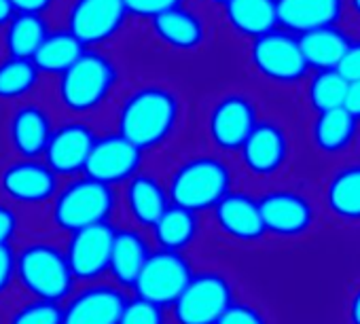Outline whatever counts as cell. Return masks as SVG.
I'll return each mask as SVG.
<instances>
[{"label":"cell","instance_id":"obj_33","mask_svg":"<svg viewBox=\"0 0 360 324\" xmlns=\"http://www.w3.org/2000/svg\"><path fill=\"white\" fill-rule=\"evenodd\" d=\"M7 324H62V305L30 299L9 313Z\"/></svg>","mask_w":360,"mask_h":324},{"label":"cell","instance_id":"obj_18","mask_svg":"<svg viewBox=\"0 0 360 324\" xmlns=\"http://www.w3.org/2000/svg\"><path fill=\"white\" fill-rule=\"evenodd\" d=\"M345 0H276L278 26L295 37L324 28L339 26Z\"/></svg>","mask_w":360,"mask_h":324},{"label":"cell","instance_id":"obj_35","mask_svg":"<svg viewBox=\"0 0 360 324\" xmlns=\"http://www.w3.org/2000/svg\"><path fill=\"white\" fill-rule=\"evenodd\" d=\"M125 9L129 15H138V18H157L169 9L183 7V0H123Z\"/></svg>","mask_w":360,"mask_h":324},{"label":"cell","instance_id":"obj_1","mask_svg":"<svg viewBox=\"0 0 360 324\" xmlns=\"http://www.w3.org/2000/svg\"><path fill=\"white\" fill-rule=\"evenodd\" d=\"M183 106L180 98L163 85L136 87L119 106L117 134L138 150L163 146L178 127Z\"/></svg>","mask_w":360,"mask_h":324},{"label":"cell","instance_id":"obj_31","mask_svg":"<svg viewBox=\"0 0 360 324\" xmlns=\"http://www.w3.org/2000/svg\"><path fill=\"white\" fill-rule=\"evenodd\" d=\"M41 81L32 60L7 58L0 62V100H22L30 96Z\"/></svg>","mask_w":360,"mask_h":324},{"label":"cell","instance_id":"obj_25","mask_svg":"<svg viewBox=\"0 0 360 324\" xmlns=\"http://www.w3.org/2000/svg\"><path fill=\"white\" fill-rule=\"evenodd\" d=\"M150 233L159 250L185 252L200 235V216L198 212L169 204L159 221L150 227Z\"/></svg>","mask_w":360,"mask_h":324},{"label":"cell","instance_id":"obj_22","mask_svg":"<svg viewBox=\"0 0 360 324\" xmlns=\"http://www.w3.org/2000/svg\"><path fill=\"white\" fill-rule=\"evenodd\" d=\"M123 204L138 227L150 229L169 206V197L165 185L159 179L138 172L125 183Z\"/></svg>","mask_w":360,"mask_h":324},{"label":"cell","instance_id":"obj_3","mask_svg":"<svg viewBox=\"0 0 360 324\" xmlns=\"http://www.w3.org/2000/svg\"><path fill=\"white\" fill-rule=\"evenodd\" d=\"M117 210V193L87 176H77L58 189L51 200L49 219L51 225L62 233H77L81 229L110 223Z\"/></svg>","mask_w":360,"mask_h":324},{"label":"cell","instance_id":"obj_23","mask_svg":"<svg viewBox=\"0 0 360 324\" xmlns=\"http://www.w3.org/2000/svg\"><path fill=\"white\" fill-rule=\"evenodd\" d=\"M157 39L178 51H193L206 41V26L202 18L189 9L176 7L150 20Z\"/></svg>","mask_w":360,"mask_h":324},{"label":"cell","instance_id":"obj_27","mask_svg":"<svg viewBox=\"0 0 360 324\" xmlns=\"http://www.w3.org/2000/svg\"><path fill=\"white\" fill-rule=\"evenodd\" d=\"M85 53V47L68 32L58 30L49 32L37 53L32 56V64L41 74H64L81 56Z\"/></svg>","mask_w":360,"mask_h":324},{"label":"cell","instance_id":"obj_43","mask_svg":"<svg viewBox=\"0 0 360 324\" xmlns=\"http://www.w3.org/2000/svg\"><path fill=\"white\" fill-rule=\"evenodd\" d=\"M349 318H352V322L354 324H360V288H358V292L354 294V299H352V305H349Z\"/></svg>","mask_w":360,"mask_h":324},{"label":"cell","instance_id":"obj_32","mask_svg":"<svg viewBox=\"0 0 360 324\" xmlns=\"http://www.w3.org/2000/svg\"><path fill=\"white\" fill-rule=\"evenodd\" d=\"M345 91H347V81L337 70H316V74L307 85L309 104L318 112L343 108Z\"/></svg>","mask_w":360,"mask_h":324},{"label":"cell","instance_id":"obj_34","mask_svg":"<svg viewBox=\"0 0 360 324\" xmlns=\"http://www.w3.org/2000/svg\"><path fill=\"white\" fill-rule=\"evenodd\" d=\"M117 324H167L165 309L144 299H127Z\"/></svg>","mask_w":360,"mask_h":324},{"label":"cell","instance_id":"obj_26","mask_svg":"<svg viewBox=\"0 0 360 324\" xmlns=\"http://www.w3.org/2000/svg\"><path fill=\"white\" fill-rule=\"evenodd\" d=\"M225 20L246 39H259L278 28L276 0H227Z\"/></svg>","mask_w":360,"mask_h":324},{"label":"cell","instance_id":"obj_30","mask_svg":"<svg viewBox=\"0 0 360 324\" xmlns=\"http://www.w3.org/2000/svg\"><path fill=\"white\" fill-rule=\"evenodd\" d=\"M328 208L347 221H360V166H349L337 172L326 191Z\"/></svg>","mask_w":360,"mask_h":324},{"label":"cell","instance_id":"obj_19","mask_svg":"<svg viewBox=\"0 0 360 324\" xmlns=\"http://www.w3.org/2000/svg\"><path fill=\"white\" fill-rule=\"evenodd\" d=\"M217 227L236 242H257L265 235L259 202L242 191H229L214 208Z\"/></svg>","mask_w":360,"mask_h":324},{"label":"cell","instance_id":"obj_5","mask_svg":"<svg viewBox=\"0 0 360 324\" xmlns=\"http://www.w3.org/2000/svg\"><path fill=\"white\" fill-rule=\"evenodd\" d=\"M117 83V64L106 53L85 49V53L64 74H60L58 100L75 115H89L110 98Z\"/></svg>","mask_w":360,"mask_h":324},{"label":"cell","instance_id":"obj_17","mask_svg":"<svg viewBox=\"0 0 360 324\" xmlns=\"http://www.w3.org/2000/svg\"><path fill=\"white\" fill-rule=\"evenodd\" d=\"M246 170L255 176H271L286 161L288 138L284 129L271 121H259L240 148Z\"/></svg>","mask_w":360,"mask_h":324},{"label":"cell","instance_id":"obj_44","mask_svg":"<svg viewBox=\"0 0 360 324\" xmlns=\"http://www.w3.org/2000/svg\"><path fill=\"white\" fill-rule=\"evenodd\" d=\"M347 7H349L352 15L360 20V0H347Z\"/></svg>","mask_w":360,"mask_h":324},{"label":"cell","instance_id":"obj_15","mask_svg":"<svg viewBox=\"0 0 360 324\" xmlns=\"http://www.w3.org/2000/svg\"><path fill=\"white\" fill-rule=\"evenodd\" d=\"M127 294L117 284L91 282L62 305V324H117Z\"/></svg>","mask_w":360,"mask_h":324},{"label":"cell","instance_id":"obj_42","mask_svg":"<svg viewBox=\"0 0 360 324\" xmlns=\"http://www.w3.org/2000/svg\"><path fill=\"white\" fill-rule=\"evenodd\" d=\"M13 15H15V11L9 0H0V26H7Z\"/></svg>","mask_w":360,"mask_h":324},{"label":"cell","instance_id":"obj_4","mask_svg":"<svg viewBox=\"0 0 360 324\" xmlns=\"http://www.w3.org/2000/svg\"><path fill=\"white\" fill-rule=\"evenodd\" d=\"M15 282L39 301L60 303L75 292L66 254L51 242H30L15 252Z\"/></svg>","mask_w":360,"mask_h":324},{"label":"cell","instance_id":"obj_29","mask_svg":"<svg viewBox=\"0 0 360 324\" xmlns=\"http://www.w3.org/2000/svg\"><path fill=\"white\" fill-rule=\"evenodd\" d=\"M5 28H7L5 47L9 58H22V60H32L41 43L49 34L43 15H30V13H15Z\"/></svg>","mask_w":360,"mask_h":324},{"label":"cell","instance_id":"obj_39","mask_svg":"<svg viewBox=\"0 0 360 324\" xmlns=\"http://www.w3.org/2000/svg\"><path fill=\"white\" fill-rule=\"evenodd\" d=\"M20 219L18 212L9 204H0V246H11L13 238L18 235Z\"/></svg>","mask_w":360,"mask_h":324},{"label":"cell","instance_id":"obj_21","mask_svg":"<svg viewBox=\"0 0 360 324\" xmlns=\"http://www.w3.org/2000/svg\"><path fill=\"white\" fill-rule=\"evenodd\" d=\"M148 240L131 227L115 229L112 250L108 261V276L119 288H131L138 280L146 259L150 257Z\"/></svg>","mask_w":360,"mask_h":324},{"label":"cell","instance_id":"obj_20","mask_svg":"<svg viewBox=\"0 0 360 324\" xmlns=\"http://www.w3.org/2000/svg\"><path fill=\"white\" fill-rule=\"evenodd\" d=\"M51 134V117L41 104H22L9 121V140L20 159H41Z\"/></svg>","mask_w":360,"mask_h":324},{"label":"cell","instance_id":"obj_7","mask_svg":"<svg viewBox=\"0 0 360 324\" xmlns=\"http://www.w3.org/2000/svg\"><path fill=\"white\" fill-rule=\"evenodd\" d=\"M193 263L185 252L153 250L146 259L131 290L138 299L155 303L163 309L172 307L193 276Z\"/></svg>","mask_w":360,"mask_h":324},{"label":"cell","instance_id":"obj_10","mask_svg":"<svg viewBox=\"0 0 360 324\" xmlns=\"http://www.w3.org/2000/svg\"><path fill=\"white\" fill-rule=\"evenodd\" d=\"M140 166L142 150H138L131 142L115 131L96 138L83 176L115 189L117 185H125L131 176H136L140 172Z\"/></svg>","mask_w":360,"mask_h":324},{"label":"cell","instance_id":"obj_11","mask_svg":"<svg viewBox=\"0 0 360 324\" xmlns=\"http://www.w3.org/2000/svg\"><path fill=\"white\" fill-rule=\"evenodd\" d=\"M127 15L123 0H75L68 9L66 30L83 47H96L110 41Z\"/></svg>","mask_w":360,"mask_h":324},{"label":"cell","instance_id":"obj_28","mask_svg":"<svg viewBox=\"0 0 360 324\" xmlns=\"http://www.w3.org/2000/svg\"><path fill=\"white\" fill-rule=\"evenodd\" d=\"M356 129L358 121L345 108H333L318 112L311 127V136L314 144L322 153H339L354 140Z\"/></svg>","mask_w":360,"mask_h":324},{"label":"cell","instance_id":"obj_16","mask_svg":"<svg viewBox=\"0 0 360 324\" xmlns=\"http://www.w3.org/2000/svg\"><path fill=\"white\" fill-rule=\"evenodd\" d=\"M257 202L265 233L292 238L305 233L314 223L311 204L295 191H269Z\"/></svg>","mask_w":360,"mask_h":324},{"label":"cell","instance_id":"obj_6","mask_svg":"<svg viewBox=\"0 0 360 324\" xmlns=\"http://www.w3.org/2000/svg\"><path fill=\"white\" fill-rule=\"evenodd\" d=\"M236 303L233 286L221 271L193 273L172 305L174 324H217Z\"/></svg>","mask_w":360,"mask_h":324},{"label":"cell","instance_id":"obj_8","mask_svg":"<svg viewBox=\"0 0 360 324\" xmlns=\"http://www.w3.org/2000/svg\"><path fill=\"white\" fill-rule=\"evenodd\" d=\"M250 62L263 79L280 85L297 83L309 70L297 37L278 28L252 41Z\"/></svg>","mask_w":360,"mask_h":324},{"label":"cell","instance_id":"obj_37","mask_svg":"<svg viewBox=\"0 0 360 324\" xmlns=\"http://www.w3.org/2000/svg\"><path fill=\"white\" fill-rule=\"evenodd\" d=\"M347 83H354V81H360V39L358 41H352L347 51L343 53L339 66L335 68Z\"/></svg>","mask_w":360,"mask_h":324},{"label":"cell","instance_id":"obj_9","mask_svg":"<svg viewBox=\"0 0 360 324\" xmlns=\"http://www.w3.org/2000/svg\"><path fill=\"white\" fill-rule=\"evenodd\" d=\"M60 189V179L43 159H15L0 172V195L20 206H45Z\"/></svg>","mask_w":360,"mask_h":324},{"label":"cell","instance_id":"obj_38","mask_svg":"<svg viewBox=\"0 0 360 324\" xmlns=\"http://www.w3.org/2000/svg\"><path fill=\"white\" fill-rule=\"evenodd\" d=\"M15 284V250L13 246H0V299Z\"/></svg>","mask_w":360,"mask_h":324},{"label":"cell","instance_id":"obj_41","mask_svg":"<svg viewBox=\"0 0 360 324\" xmlns=\"http://www.w3.org/2000/svg\"><path fill=\"white\" fill-rule=\"evenodd\" d=\"M343 108H345V110L356 119V121H360V81L347 83V91H345Z\"/></svg>","mask_w":360,"mask_h":324},{"label":"cell","instance_id":"obj_12","mask_svg":"<svg viewBox=\"0 0 360 324\" xmlns=\"http://www.w3.org/2000/svg\"><path fill=\"white\" fill-rule=\"evenodd\" d=\"M115 227L110 223L94 225L72 233L66 242L64 254L75 282H98L108 273Z\"/></svg>","mask_w":360,"mask_h":324},{"label":"cell","instance_id":"obj_13","mask_svg":"<svg viewBox=\"0 0 360 324\" xmlns=\"http://www.w3.org/2000/svg\"><path fill=\"white\" fill-rule=\"evenodd\" d=\"M257 123L255 102L244 93H227L208 112V136L217 148L233 153L242 148Z\"/></svg>","mask_w":360,"mask_h":324},{"label":"cell","instance_id":"obj_45","mask_svg":"<svg viewBox=\"0 0 360 324\" xmlns=\"http://www.w3.org/2000/svg\"><path fill=\"white\" fill-rule=\"evenodd\" d=\"M210 3H214V5H221V7H223V5L227 3V0H210Z\"/></svg>","mask_w":360,"mask_h":324},{"label":"cell","instance_id":"obj_24","mask_svg":"<svg viewBox=\"0 0 360 324\" xmlns=\"http://www.w3.org/2000/svg\"><path fill=\"white\" fill-rule=\"evenodd\" d=\"M299 49L307 68L314 70H335L347 51L352 39L339 26H324L297 37Z\"/></svg>","mask_w":360,"mask_h":324},{"label":"cell","instance_id":"obj_14","mask_svg":"<svg viewBox=\"0 0 360 324\" xmlns=\"http://www.w3.org/2000/svg\"><path fill=\"white\" fill-rule=\"evenodd\" d=\"M96 131L91 125L83 121H68L60 127H53L49 144L45 148L43 161L49 170L60 179H77L83 176L87 157L96 142Z\"/></svg>","mask_w":360,"mask_h":324},{"label":"cell","instance_id":"obj_2","mask_svg":"<svg viewBox=\"0 0 360 324\" xmlns=\"http://www.w3.org/2000/svg\"><path fill=\"white\" fill-rule=\"evenodd\" d=\"M231 170L221 157L195 155L176 166L165 189L169 204L200 214L212 210L231 191Z\"/></svg>","mask_w":360,"mask_h":324},{"label":"cell","instance_id":"obj_36","mask_svg":"<svg viewBox=\"0 0 360 324\" xmlns=\"http://www.w3.org/2000/svg\"><path fill=\"white\" fill-rule=\"evenodd\" d=\"M217 324H267L263 313L248 303H231Z\"/></svg>","mask_w":360,"mask_h":324},{"label":"cell","instance_id":"obj_40","mask_svg":"<svg viewBox=\"0 0 360 324\" xmlns=\"http://www.w3.org/2000/svg\"><path fill=\"white\" fill-rule=\"evenodd\" d=\"M15 13H30V15H43L53 0H9Z\"/></svg>","mask_w":360,"mask_h":324}]
</instances>
